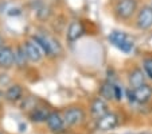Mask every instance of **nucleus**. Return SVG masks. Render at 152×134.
I'll return each mask as SVG.
<instances>
[{
	"mask_svg": "<svg viewBox=\"0 0 152 134\" xmlns=\"http://www.w3.org/2000/svg\"><path fill=\"white\" fill-rule=\"evenodd\" d=\"M145 76L147 75H145V72H144V69L135 68L128 76L129 87L131 88H137V87H140V85L145 84Z\"/></svg>",
	"mask_w": 152,
	"mask_h": 134,
	"instance_id": "12",
	"label": "nucleus"
},
{
	"mask_svg": "<svg viewBox=\"0 0 152 134\" xmlns=\"http://www.w3.org/2000/svg\"><path fill=\"white\" fill-rule=\"evenodd\" d=\"M49 115H50V113L47 111V108H43V107L35 108L34 107L31 114H30V118H31V121H34V122H46Z\"/></svg>",
	"mask_w": 152,
	"mask_h": 134,
	"instance_id": "15",
	"label": "nucleus"
},
{
	"mask_svg": "<svg viewBox=\"0 0 152 134\" xmlns=\"http://www.w3.org/2000/svg\"><path fill=\"white\" fill-rule=\"evenodd\" d=\"M23 96V88L20 87L19 84H12L7 88L6 93H4V98H6L8 102H18V100L22 99Z\"/></svg>",
	"mask_w": 152,
	"mask_h": 134,
	"instance_id": "13",
	"label": "nucleus"
},
{
	"mask_svg": "<svg viewBox=\"0 0 152 134\" xmlns=\"http://www.w3.org/2000/svg\"><path fill=\"white\" fill-rule=\"evenodd\" d=\"M85 33V29H83V24L81 23L80 21H73L70 22L69 27H67V33H66V39L69 42H75L78 41L81 37Z\"/></svg>",
	"mask_w": 152,
	"mask_h": 134,
	"instance_id": "9",
	"label": "nucleus"
},
{
	"mask_svg": "<svg viewBox=\"0 0 152 134\" xmlns=\"http://www.w3.org/2000/svg\"><path fill=\"white\" fill-rule=\"evenodd\" d=\"M136 27L139 30H148L152 27V7L143 6L136 14Z\"/></svg>",
	"mask_w": 152,
	"mask_h": 134,
	"instance_id": "5",
	"label": "nucleus"
},
{
	"mask_svg": "<svg viewBox=\"0 0 152 134\" xmlns=\"http://www.w3.org/2000/svg\"><path fill=\"white\" fill-rule=\"evenodd\" d=\"M126 95H128L129 102H136V103H140V104H144V103L151 100L152 87L145 83V84L140 85L137 88H129L126 91Z\"/></svg>",
	"mask_w": 152,
	"mask_h": 134,
	"instance_id": "2",
	"label": "nucleus"
},
{
	"mask_svg": "<svg viewBox=\"0 0 152 134\" xmlns=\"http://www.w3.org/2000/svg\"><path fill=\"white\" fill-rule=\"evenodd\" d=\"M109 41L124 53H131L133 50V41L126 34L120 31H112L109 35Z\"/></svg>",
	"mask_w": 152,
	"mask_h": 134,
	"instance_id": "3",
	"label": "nucleus"
},
{
	"mask_svg": "<svg viewBox=\"0 0 152 134\" xmlns=\"http://www.w3.org/2000/svg\"><path fill=\"white\" fill-rule=\"evenodd\" d=\"M0 134H1V133H0Z\"/></svg>",
	"mask_w": 152,
	"mask_h": 134,
	"instance_id": "23",
	"label": "nucleus"
},
{
	"mask_svg": "<svg viewBox=\"0 0 152 134\" xmlns=\"http://www.w3.org/2000/svg\"><path fill=\"white\" fill-rule=\"evenodd\" d=\"M23 46H24L26 54H27V57H28L30 61H32V62H39L40 60H42V57H43V50L40 49V46L34 41V39H31V41H26Z\"/></svg>",
	"mask_w": 152,
	"mask_h": 134,
	"instance_id": "8",
	"label": "nucleus"
},
{
	"mask_svg": "<svg viewBox=\"0 0 152 134\" xmlns=\"http://www.w3.org/2000/svg\"><path fill=\"white\" fill-rule=\"evenodd\" d=\"M27 61H30V60L26 54L24 46H18L16 49H15V65H18L19 68H22L27 64Z\"/></svg>",
	"mask_w": 152,
	"mask_h": 134,
	"instance_id": "16",
	"label": "nucleus"
},
{
	"mask_svg": "<svg viewBox=\"0 0 152 134\" xmlns=\"http://www.w3.org/2000/svg\"><path fill=\"white\" fill-rule=\"evenodd\" d=\"M35 11H37V16L39 18V19H47V18L50 16V14H51L50 7L46 6V4H42V6L38 7Z\"/></svg>",
	"mask_w": 152,
	"mask_h": 134,
	"instance_id": "17",
	"label": "nucleus"
},
{
	"mask_svg": "<svg viewBox=\"0 0 152 134\" xmlns=\"http://www.w3.org/2000/svg\"><path fill=\"white\" fill-rule=\"evenodd\" d=\"M137 11V0H118L115 6V15L120 21H129Z\"/></svg>",
	"mask_w": 152,
	"mask_h": 134,
	"instance_id": "1",
	"label": "nucleus"
},
{
	"mask_svg": "<svg viewBox=\"0 0 152 134\" xmlns=\"http://www.w3.org/2000/svg\"><path fill=\"white\" fill-rule=\"evenodd\" d=\"M118 123H120L118 115L109 111V113L105 114L104 117L98 118V119L96 121V127H97V130H100V131H110V130L117 127Z\"/></svg>",
	"mask_w": 152,
	"mask_h": 134,
	"instance_id": "6",
	"label": "nucleus"
},
{
	"mask_svg": "<svg viewBox=\"0 0 152 134\" xmlns=\"http://www.w3.org/2000/svg\"><path fill=\"white\" fill-rule=\"evenodd\" d=\"M149 6H151V7H152V0H151V1H149Z\"/></svg>",
	"mask_w": 152,
	"mask_h": 134,
	"instance_id": "22",
	"label": "nucleus"
},
{
	"mask_svg": "<svg viewBox=\"0 0 152 134\" xmlns=\"http://www.w3.org/2000/svg\"><path fill=\"white\" fill-rule=\"evenodd\" d=\"M12 65H15V50L10 46H4L0 50V68L10 69Z\"/></svg>",
	"mask_w": 152,
	"mask_h": 134,
	"instance_id": "11",
	"label": "nucleus"
},
{
	"mask_svg": "<svg viewBox=\"0 0 152 134\" xmlns=\"http://www.w3.org/2000/svg\"><path fill=\"white\" fill-rule=\"evenodd\" d=\"M143 69L145 72L147 77L152 80V57H148L143 61Z\"/></svg>",
	"mask_w": 152,
	"mask_h": 134,
	"instance_id": "18",
	"label": "nucleus"
},
{
	"mask_svg": "<svg viewBox=\"0 0 152 134\" xmlns=\"http://www.w3.org/2000/svg\"><path fill=\"white\" fill-rule=\"evenodd\" d=\"M46 123H47V126H49L50 130L54 131V133L62 131L63 127H65V125H66V123H65V118H63V115H61V114L57 113V111L50 113Z\"/></svg>",
	"mask_w": 152,
	"mask_h": 134,
	"instance_id": "10",
	"label": "nucleus"
},
{
	"mask_svg": "<svg viewBox=\"0 0 152 134\" xmlns=\"http://www.w3.org/2000/svg\"><path fill=\"white\" fill-rule=\"evenodd\" d=\"M63 118H65V123L67 126H78L85 121L86 114L83 108L78 107V106H73V107H69L67 110H65Z\"/></svg>",
	"mask_w": 152,
	"mask_h": 134,
	"instance_id": "4",
	"label": "nucleus"
},
{
	"mask_svg": "<svg viewBox=\"0 0 152 134\" xmlns=\"http://www.w3.org/2000/svg\"><path fill=\"white\" fill-rule=\"evenodd\" d=\"M1 99H3V92L0 91V102H1Z\"/></svg>",
	"mask_w": 152,
	"mask_h": 134,
	"instance_id": "21",
	"label": "nucleus"
},
{
	"mask_svg": "<svg viewBox=\"0 0 152 134\" xmlns=\"http://www.w3.org/2000/svg\"><path fill=\"white\" fill-rule=\"evenodd\" d=\"M3 47H4V41H3V38L0 37V50L3 49Z\"/></svg>",
	"mask_w": 152,
	"mask_h": 134,
	"instance_id": "20",
	"label": "nucleus"
},
{
	"mask_svg": "<svg viewBox=\"0 0 152 134\" xmlns=\"http://www.w3.org/2000/svg\"><path fill=\"white\" fill-rule=\"evenodd\" d=\"M108 113H109V106H108V102L104 98L98 96L96 99H93L92 104H90V114L96 121Z\"/></svg>",
	"mask_w": 152,
	"mask_h": 134,
	"instance_id": "7",
	"label": "nucleus"
},
{
	"mask_svg": "<svg viewBox=\"0 0 152 134\" xmlns=\"http://www.w3.org/2000/svg\"><path fill=\"white\" fill-rule=\"evenodd\" d=\"M121 99H123V88H121L120 85L115 84V100L120 102Z\"/></svg>",
	"mask_w": 152,
	"mask_h": 134,
	"instance_id": "19",
	"label": "nucleus"
},
{
	"mask_svg": "<svg viewBox=\"0 0 152 134\" xmlns=\"http://www.w3.org/2000/svg\"><path fill=\"white\" fill-rule=\"evenodd\" d=\"M100 96L105 100H115V84L110 81H104L100 87Z\"/></svg>",
	"mask_w": 152,
	"mask_h": 134,
	"instance_id": "14",
	"label": "nucleus"
}]
</instances>
